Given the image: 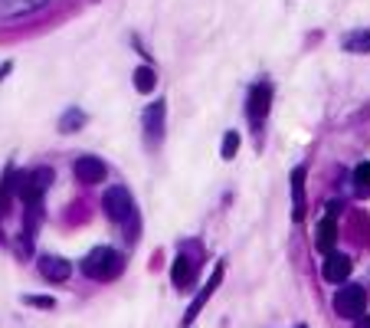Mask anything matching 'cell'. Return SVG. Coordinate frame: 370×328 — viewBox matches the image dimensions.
<instances>
[{"mask_svg":"<svg viewBox=\"0 0 370 328\" xmlns=\"http://www.w3.org/2000/svg\"><path fill=\"white\" fill-rule=\"evenodd\" d=\"M121 269H125V256L112 246H95L86 259H82V273L95 283H108V279H118Z\"/></svg>","mask_w":370,"mask_h":328,"instance_id":"6da1fadb","label":"cell"},{"mask_svg":"<svg viewBox=\"0 0 370 328\" xmlns=\"http://www.w3.org/2000/svg\"><path fill=\"white\" fill-rule=\"evenodd\" d=\"M102 207H105V217L115 220V224H135V200H131L128 187H121V184L108 187L102 194Z\"/></svg>","mask_w":370,"mask_h":328,"instance_id":"7a4b0ae2","label":"cell"},{"mask_svg":"<svg viewBox=\"0 0 370 328\" xmlns=\"http://www.w3.org/2000/svg\"><path fill=\"white\" fill-rule=\"evenodd\" d=\"M335 312L344 319H361L367 312V289L364 285H341L335 295Z\"/></svg>","mask_w":370,"mask_h":328,"instance_id":"3957f363","label":"cell"},{"mask_svg":"<svg viewBox=\"0 0 370 328\" xmlns=\"http://www.w3.org/2000/svg\"><path fill=\"white\" fill-rule=\"evenodd\" d=\"M269 105H272V86H269V82L252 86L250 99H246V115H250L252 129H262V121H266V115H269Z\"/></svg>","mask_w":370,"mask_h":328,"instance_id":"277c9868","label":"cell"},{"mask_svg":"<svg viewBox=\"0 0 370 328\" xmlns=\"http://www.w3.org/2000/svg\"><path fill=\"white\" fill-rule=\"evenodd\" d=\"M220 283H223V263H216V269H213V276H210V283L200 289V295L190 302V309L184 312V325H194V319H197L200 312H203V305L213 299V293L220 289Z\"/></svg>","mask_w":370,"mask_h":328,"instance_id":"5b68a950","label":"cell"},{"mask_svg":"<svg viewBox=\"0 0 370 328\" xmlns=\"http://www.w3.org/2000/svg\"><path fill=\"white\" fill-rule=\"evenodd\" d=\"M171 283L174 289H181V293H187L190 285L197 283V263L187 256V253H181V256L174 259V266H171Z\"/></svg>","mask_w":370,"mask_h":328,"instance_id":"8992f818","label":"cell"},{"mask_svg":"<svg viewBox=\"0 0 370 328\" xmlns=\"http://www.w3.org/2000/svg\"><path fill=\"white\" fill-rule=\"evenodd\" d=\"M72 171H76V177H79L82 184H102V181H105V171H108V168H105L102 158L82 155V158L76 161V168H72Z\"/></svg>","mask_w":370,"mask_h":328,"instance_id":"52a82bcc","label":"cell"},{"mask_svg":"<svg viewBox=\"0 0 370 328\" xmlns=\"http://www.w3.org/2000/svg\"><path fill=\"white\" fill-rule=\"evenodd\" d=\"M164 99H157L155 105H147L145 109V138L147 145H157V141L164 138Z\"/></svg>","mask_w":370,"mask_h":328,"instance_id":"ba28073f","label":"cell"},{"mask_svg":"<svg viewBox=\"0 0 370 328\" xmlns=\"http://www.w3.org/2000/svg\"><path fill=\"white\" fill-rule=\"evenodd\" d=\"M321 276H325L327 283L341 285L347 276H351V256H344V253H327L325 269H321Z\"/></svg>","mask_w":370,"mask_h":328,"instance_id":"9c48e42d","label":"cell"},{"mask_svg":"<svg viewBox=\"0 0 370 328\" xmlns=\"http://www.w3.org/2000/svg\"><path fill=\"white\" fill-rule=\"evenodd\" d=\"M40 273H43V279H50V283H66L72 266H69V259H62V256H43L40 259Z\"/></svg>","mask_w":370,"mask_h":328,"instance_id":"30bf717a","label":"cell"},{"mask_svg":"<svg viewBox=\"0 0 370 328\" xmlns=\"http://www.w3.org/2000/svg\"><path fill=\"white\" fill-rule=\"evenodd\" d=\"M46 4L50 0H0V17H23V13H33Z\"/></svg>","mask_w":370,"mask_h":328,"instance_id":"8fae6325","label":"cell"},{"mask_svg":"<svg viewBox=\"0 0 370 328\" xmlns=\"http://www.w3.org/2000/svg\"><path fill=\"white\" fill-rule=\"evenodd\" d=\"M335 243H337V217L327 214L318 226V250L321 253H335Z\"/></svg>","mask_w":370,"mask_h":328,"instance_id":"7c38bea8","label":"cell"},{"mask_svg":"<svg viewBox=\"0 0 370 328\" xmlns=\"http://www.w3.org/2000/svg\"><path fill=\"white\" fill-rule=\"evenodd\" d=\"M17 194V171L10 168L7 174H4V181H0V224H4V217H7L10 210V197Z\"/></svg>","mask_w":370,"mask_h":328,"instance_id":"4fadbf2b","label":"cell"},{"mask_svg":"<svg viewBox=\"0 0 370 328\" xmlns=\"http://www.w3.org/2000/svg\"><path fill=\"white\" fill-rule=\"evenodd\" d=\"M292 197H295V220H305V168L292 171Z\"/></svg>","mask_w":370,"mask_h":328,"instance_id":"5bb4252c","label":"cell"},{"mask_svg":"<svg viewBox=\"0 0 370 328\" xmlns=\"http://www.w3.org/2000/svg\"><path fill=\"white\" fill-rule=\"evenodd\" d=\"M135 86H138V92H151L157 86V72L151 66H138L135 70Z\"/></svg>","mask_w":370,"mask_h":328,"instance_id":"9a60e30c","label":"cell"},{"mask_svg":"<svg viewBox=\"0 0 370 328\" xmlns=\"http://www.w3.org/2000/svg\"><path fill=\"white\" fill-rule=\"evenodd\" d=\"M344 50L347 53H370V30H361L344 40Z\"/></svg>","mask_w":370,"mask_h":328,"instance_id":"2e32d148","label":"cell"},{"mask_svg":"<svg viewBox=\"0 0 370 328\" xmlns=\"http://www.w3.org/2000/svg\"><path fill=\"white\" fill-rule=\"evenodd\" d=\"M240 145H242L240 131H226V135H223V148H220V155H223L226 161H232V158H236V151H240Z\"/></svg>","mask_w":370,"mask_h":328,"instance_id":"e0dca14e","label":"cell"},{"mask_svg":"<svg viewBox=\"0 0 370 328\" xmlns=\"http://www.w3.org/2000/svg\"><path fill=\"white\" fill-rule=\"evenodd\" d=\"M354 187H357V194H370V161L357 164V171H354Z\"/></svg>","mask_w":370,"mask_h":328,"instance_id":"ac0fdd59","label":"cell"},{"mask_svg":"<svg viewBox=\"0 0 370 328\" xmlns=\"http://www.w3.org/2000/svg\"><path fill=\"white\" fill-rule=\"evenodd\" d=\"M82 125H86V115L79 112V109H69L60 121V131H76V129H82Z\"/></svg>","mask_w":370,"mask_h":328,"instance_id":"d6986e66","label":"cell"},{"mask_svg":"<svg viewBox=\"0 0 370 328\" xmlns=\"http://www.w3.org/2000/svg\"><path fill=\"white\" fill-rule=\"evenodd\" d=\"M26 305H36V309H56V299H50V295H23Z\"/></svg>","mask_w":370,"mask_h":328,"instance_id":"ffe728a7","label":"cell"},{"mask_svg":"<svg viewBox=\"0 0 370 328\" xmlns=\"http://www.w3.org/2000/svg\"><path fill=\"white\" fill-rule=\"evenodd\" d=\"M354 328H370V315H367V312H364L361 319H357V325H354Z\"/></svg>","mask_w":370,"mask_h":328,"instance_id":"44dd1931","label":"cell"},{"mask_svg":"<svg viewBox=\"0 0 370 328\" xmlns=\"http://www.w3.org/2000/svg\"><path fill=\"white\" fill-rule=\"evenodd\" d=\"M298 328H305V325H298Z\"/></svg>","mask_w":370,"mask_h":328,"instance_id":"7402d4cb","label":"cell"}]
</instances>
